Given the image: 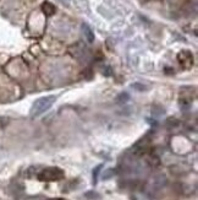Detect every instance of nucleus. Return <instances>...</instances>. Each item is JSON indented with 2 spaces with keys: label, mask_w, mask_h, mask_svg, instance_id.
<instances>
[{
  "label": "nucleus",
  "mask_w": 198,
  "mask_h": 200,
  "mask_svg": "<svg viewBox=\"0 0 198 200\" xmlns=\"http://www.w3.org/2000/svg\"><path fill=\"white\" fill-rule=\"evenodd\" d=\"M55 101H56V97L54 95H49V96H44L36 99L31 107V114L33 117H39L44 114L45 112H48L53 107Z\"/></svg>",
  "instance_id": "obj_1"
},
{
  "label": "nucleus",
  "mask_w": 198,
  "mask_h": 200,
  "mask_svg": "<svg viewBox=\"0 0 198 200\" xmlns=\"http://www.w3.org/2000/svg\"><path fill=\"white\" fill-rule=\"evenodd\" d=\"M64 177V173L61 170L55 167H50V168H45L39 173V179L40 180H58L61 179Z\"/></svg>",
  "instance_id": "obj_2"
},
{
  "label": "nucleus",
  "mask_w": 198,
  "mask_h": 200,
  "mask_svg": "<svg viewBox=\"0 0 198 200\" xmlns=\"http://www.w3.org/2000/svg\"><path fill=\"white\" fill-rule=\"evenodd\" d=\"M42 10L44 11L45 15H48V16H52L53 14H55V6L53 5V4H50V3H44L43 4V6H42Z\"/></svg>",
  "instance_id": "obj_3"
},
{
  "label": "nucleus",
  "mask_w": 198,
  "mask_h": 200,
  "mask_svg": "<svg viewBox=\"0 0 198 200\" xmlns=\"http://www.w3.org/2000/svg\"><path fill=\"white\" fill-rule=\"evenodd\" d=\"M82 28H83V31H85V34H86L87 39H88V42L92 43V42L94 41V34H93V32H92V30H91L87 25H83V27H82Z\"/></svg>",
  "instance_id": "obj_4"
}]
</instances>
